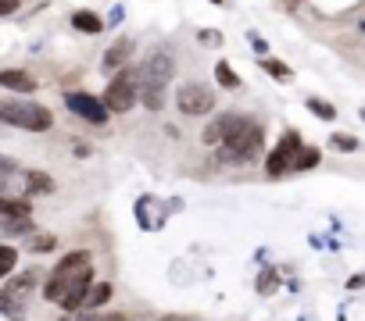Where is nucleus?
<instances>
[{
  "instance_id": "7c9ffc66",
  "label": "nucleus",
  "mask_w": 365,
  "mask_h": 321,
  "mask_svg": "<svg viewBox=\"0 0 365 321\" xmlns=\"http://www.w3.org/2000/svg\"><path fill=\"white\" fill-rule=\"evenodd\" d=\"M348 289H365V275H362V271L351 275V278H348Z\"/></svg>"
},
{
  "instance_id": "bb28decb",
  "label": "nucleus",
  "mask_w": 365,
  "mask_h": 321,
  "mask_svg": "<svg viewBox=\"0 0 365 321\" xmlns=\"http://www.w3.org/2000/svg\"><path fill=\"white\" fill-rule=\"evenodd\" d=\"M276 285H280L276 271L265 268V271H262V278H258V293H262V297H269V293H276Z\"/></svg>"
},
{
  "instance_id": "c85d7f7f",
  "label": "nucleus",
  "mask_w": 365,
  "mask_h": 321,
  "mask_svg": "<svg viewBox=\"0 0 365 321\" xmlns=\"http://www.w3.org/2000/svg\"><path fill=\"white\" fill-rule=\"evenodd\" d=\"M18 4H22V0H0V18L15 15V11H18Z\"/></svg>"
},
{
  "instance_id": "9d476101",
  "label": "nucleus",
  "mask_w": 365,
  "mask_h": 321,
  "mask_svg": "<svg viewBox=\"0 0 365 321\" xmlns=\"http://www.w3.org/2000/svg\"><path fill=\"white\" fill-rule=\"evenodd\" d=\"M0 86L11 89V93H22V96H29V93L40 89V82L29 75L25 68H0Z\"/></svg>"
},
{
  "instance_id": "f03ea898",
  "label": "nucleus",
  "mask_w": 365,
  "mask_h": 321,
  "mask_svg": "<svg viewBox=\"0 0 365 321\" xmlns=\"http://www.w3.org/2000/svg\"><path fill=\"white\" fill-rule=\"evenodd\" d=\"M176 72V61L169 50H150L140 64V104L147 111H162L165 107V93H169V79Z\"/></svg>"
},
{
  "instance_id": "473e14b6",
  "label": "nucleus",
  "mask_w": 365,
  "mask_h": 321,
  "mask_svg": "<svg viewBox=\"0 0 365 321\" xmlns=\"http://www.w3.org/2000/svg\"><path fill=\"white\" fill-rule=\"evenodd\" d=\"M362 121H365V107H362Z\"/></svg>"
},
{
  "instance_id": "ddd939ff",
  "label": "nucleus",
  "mask_w": 365,
  "mask_h": 321,
  "mask_svg": "<svg viewBox=\"0 0 365 321\" xmlns=\"http://www.w3.org/2000/svg\"><path fill=\"white\" fill-rule=\"evenodd\" d=\"M111 297H115L111 282H94V285H90V293H86V300H83V311H101L104 304H111Z\"/></svg>"
},
{
  "instance_id": "7ed1b4c3",
  "label": "nucleus",
  "mask_w": 365,
  "mask_h": 321,
  "mask_svg": "<svg viewBox=\"0 0 365 321\" xmlns=\"http://www.w3.org/2000/svg\"><path fill=\"white\" fill-rule=\"evenodd\" d=\"M86 275H94V257H90V250H69V253L54 264V271L47 275V282H43V300L61 304L69 289L79 285Z\"/></svg>"
},
{
  "instance_id": "dca6fc26",
  "label": "nucleus",
  "mask_w": 365,
  "mask_h": 321,
  "mask_svg": "<svg viewBox=\"0 0 365 321\" xmlns=\"http://www.w3.org/2000/svg\"><path fill=\"white\" fill-rule=\"evenodd\" d=\"M0 232H8V236H33L36 232V221H33V214H25V218H4V221H0Z\"/></svg>"
},
{
  "instance_id": "f8f14e48",
  "label": "nucleus",
  "mask_w": 365,
  "mask_h": 321,
  "mask_svg": "<svg viewBox=\"0 0 365 321\" xmlns=\"http://www.w3.org/2000/svg\"><path fill=\"white\" fill-rule=\"evenodd\" d=\"M0 314H4L8 321H25V318H29V311H25V300H22V297H15L8 285L0 289Z\"/></svg>"
},
{
  "instance_id": "cd10ccee",
  "label": "nucleus",
  "mask_w": 365,
  "mask_h": 321,
  "mask_svg": "<svg viewBox=\"0 0 365 321\" xmlns=\"http://www.w3.org/2000/svg\"><path fill=\"white\" fill-rule=\"evenodd\" d=\"M248 40H251V47H255V54H262V57H265V54H269V43H265V40H262V36H258V32H255V29H251V32H248Z\"/></svg>"
},
{
  "instance_id": "20e7f679",
  "label": "nucleus",
  "mask_w": 365,
  "mask_h": 321,
  "mask_svg": "<svg viewBox=\"0 0 365 321\" xmlns=\"http://www.w3.org/2000/svg\"><path fill=\"white\" fill-rule=\"evenodd\" d=\"M0 121L25 128V133H47L54 128V111L40 100H0Z\"/></svg>"
},
{
  "instance_id": "423d86ee",
  "label": "nucleus",
  "mask_w": 365,
  "mask_h": 321,
  "mask_svg": "<svg viewBox=\"0 0 365 321\" xmlns=\"http://www.w3.org/2000/svg\"><path fill=\"white\" fill-rule=\"evenodd\" d=\"M176 107L187 118L211 114V111H215V93H211V86H204V82H182L176 89Z\"/></svg>"
},
{
  "instance_id": "4be33fe9",
  "label": "nucleus",
  "mask_w": 365,
  "mask_h": 321,
  "mask_svg": "<svg viewBox=\"0 0 365 321\" xmlns=\"http://www.w3.org/2000/svg\"><path fill=\"white\" fill-rule=\"evenodd\" d=\"M18 268V250L11 243H0V278H8Z\"/></svg>"
},
{
  "instance_id": "aec40b11",
  "label": "nucleus",
  "mask_w": 365,
  "mask_h": 321,
  "mask_svg": "<svg viewBox=\"0 0 365 321\" xmlns=\"http://www.w3.org/2000/svg\"><path fill=\"white\" fill-rule=\"evenodd\" d=\"M304 107H308L315 118H322V121H337V107H333L329 100H322V96H308Z\"/></svg>"
},
{
  "instance_id": "4468645a",
  "label": "nucleus",
  "mask_w": 365,
  "mask_h": 321,
  "mask_svg": "<svg viewBox=\"0 0 365 321\" xmlns=\"http://www.w3.org/2000/svg\"><path fill=\"white\" fill-rule=\"evenodd\" d=\"M104 18L97 15V11H76L72 15V29L76 32H86V36H97V32H104Z\"/></svg>"
},
{
  "instance_id": "1a4fd4ad",
  "label": "nucleus",
  "mask_w": 365,
  "mask_h": 321,
  "mask_svg": "<svg viewBox=\"0 0 365 321\" xmlns=\"http://www.w3.org/2000/svg\"><path fill=\"white\" fill-rule=\"evenodd\" d=\"M133 40L129 36H122V40H115L108 50H104V57H101V64H104V72H118V68H126L129 64V57H133Z\"/></svg>"
},
{
  "instance_id": "a878e982",
  "label": "nucleus",
  "mask_w": 365,
  "mask_h": 321,
  "mask_svg": "<svg viewBox=\"0 0 365 321\" xmlns=\"http://www.w3.org/2000/svg\"><path fill=\"white\" fill-rule=\"evenodd\" d=\"M329 147L337 150V154H355V150H358V140H355L351 133H333V136H329Z\"/></svg>"
},
{
  "instance_id": "412c9836",
  "label": "nucleus",
  "mask_w": 365,
  "mask_h": 321,
  "mask_svg": "<svg viewBox=\"0 0 365 321\" xmlns=\"http://www.w3.org/2000/svg\"><path fill=\"white\" fill-rule=\"evenodd\" d=\"M57 321H122V314H101V311H65Z\"/></svg>"
},
{
  "instance_id": "5701e85b",
  "label": "nucleus",
  "mask_w": 365,
  "mask_h": 321,
  "mask_svg": "<svg viewBox=\"0 0 365 321\" xmlns=\"http://www.w3.org/2000/svg\"><path fill=\"white\" fill-rule=\"evenodd\" d=\"M215 79H219V86H226V89H240V75H236V68L229 61H219L215 64Z\"/></svg>"
},
{
  "instance_id": "9b49d317",
  "label": "nucleus",
  "mask_w": 365,
  "mask_h": 321,
  "mask_svg": "<svg viewBox=\"0 0 365 321\" xmlns=\"http://www.w3.org/2000/svg\"><path fill=\"white\" fill-rule=\"evenodd\" d=\"M57 186H54V179L47 175V172H25L22 175V193H25V197H50V193H54Z\"/></svg>"
},
{
  "instance_id": "393cba45",
  "label": "nucleus",
  "mask_w": 365,
  "mask_h": 321,
  "mask_svg": "<svg viewBox=\"0 0 365 321\" xmlns=\"http://www.w3.org/2000/svg\"><path fill=\"white\" fill-rule=\"evenodd\" d=\"M18 175V160L8 157V154H0V193H4L11 186V179Z\"/></svg>"
},
{
  "instance_id": "0eeeda50",
  "label": "nucleus",
  "mask_w": 365,
  "mask_h": 321,
  "mask_svg": "<svg viewBox=\"0 0 365 321\" xmlns=\"http://www.w3.org/2000/svg\"><path fill=\"white\" fill-rule=\"evenodd\" d=\"M301 147H304V143H301V133H297V128H287L283 140L276 143V150L265 157V172H269L272 179L294 172V160H297V150H301Z\"/></svg>"
},
{
  "instance_id": "b1692460",
  "label": "nucleus",
  "mask_w": 365,
  "mask_h": 321,
  "mask_svg": "<svg viewBox=\"0 0 365 321\" xmlns=\"http://www.w3.org/2000/svg\"><path fill=\"white\" fill-rule=\"evenodd\" d=\"M29 250L33 253H50V250H57V236L54 232H33L29 236Z\"/></svg>"
},
{
  "instance_id": "a211bd4d",
  "label": "nucleus",
  "mask_w": 365,
  "mask_h": 321,
  "mask_svg": "<svg viewBox=\"0 0 365 321\" xmlns=\"http://www.w3.org/2000/svg\"><path fill=\"white\" fill-rule=\"evenodd\" d=\"M322 165V150L319 147H301L297 150V160H294V172H312Z\"/></svg>"
},
{
  "instance_id": "6ab92c4d",
  "label": "nucleus",
  "mask_w": 365,
  "mask_h": 321,
  "mask_svg": "<svg viewBox=\"0 0 365 321\" xmlns=\"http://www.w3.org/2000/svg\"><path fill=\"white\" fill-rule=\"evenodd\" d=\"M262 72L272 75L276 82H294V68L283 64V61H276V57H262Z\"/></svg>"
},
{
  "instance_id": "c756f323",
  "label": "nucleus",
  "mask_w": 365,
  "mask_h": 321,
  "mask_svg": "<svg viewBox=\"0 0 365 321\" xmlns=\"http://www.w3.org/2000/svg\"><path fill=\"white\" fill-rule=\"evenodd\" d=\"M197 40H201V43H222V36H219V32H211V29H204Z\"/></svg>"
},
{
  "instance_id": "2f4dec72",
  "label": "nucleus",
  "mask_w": 365,
  "mask_h": 321,
  "mask_svg": "<svg viewBox=\"0 0 365 321\" xmlns=\"http://www.w3.org/2000/svg\"><path fill=\"white\" fill-rule=\"evenodd\" d=\"M211 4H226V0H211Z\"/></svg>"
},
{
  "instance_id": "2eb2a0df",
  "label": "nucleus",
  "mask_w": 365,
  "mask_h": 321,
  "mask_svg": "<svg viewBox=\"0 0 365 321\" xmlns=\"http://www.w3.org/2000/svg\"><path fill=\"white\" fill-rule=\"evenodd\" d=\"M25 214H33L29 197H4V193H0V221L4 218H25Z\"/></svg>"
},
{
  "instance_id": "39448f33",
  "label": "nucleus",
  "mask_w": 365,
  "mask_h": 321,
  "mask_svg": "<svg viewBox=\"0 0 365 321\" xmlns=\"http://www.w3.org/2000/svg\"><path fill=\"white\" fill-rule=\"evenodd\" d=\"M140 100V72L136 68H118L111 72L108 79V89H104V104L111 114H129Z\"/></svg>"
},
{
  "instance_id": "f257e3e1",
  "label": "nucleus",
  "mask_w": 365,
  "mask_h": 321,
  "mask_svg": "<svg viewBox=\"0 0 365 321\" xmlns=\"http://www.w3.org/2000/svg\"><path fill=\"white\" fill-rule=\"evenodd\" d=\"M265 150V136L262 125L251 114H222V143H219V157L229 165H251L258 160V154Z\"/></svg>"
},
{
  "instance_id": "f3484780",
  "label": "nucleus",
  "mask_w": 365,
  "mask_h": 321,
  "mask_svg": "<svg viewBox=\"0 0 365 321\" xmlns=\"http://www.w3.org/2000/svg\"><path fill=\"white\" fill-rule=\"evenodd\" d=\"M36 282H40V271H33V268H29V271H22V275H15L11 282H8V289H11V293L15 297H29V293H33V289H36Z\"/></svg>"
},
{
  "instance_id": "6e6552de",
  "label": "nucleus",
  "mask_w": 365,
  "mask_h": 321,
  "mask_svg": "<svg viewBox=\"0 0 365 321\" xmlns=\"http://www.w3.org/2000/svg\"><path fill=\"white\" fill-rule=\"evenodd\" d=\"M65 107H69L76 118L90 121V125H104V121L111 118V111H108V104H104V96H94V93H79V89L65 93Z\"/></svg>"
}]
</instances>
